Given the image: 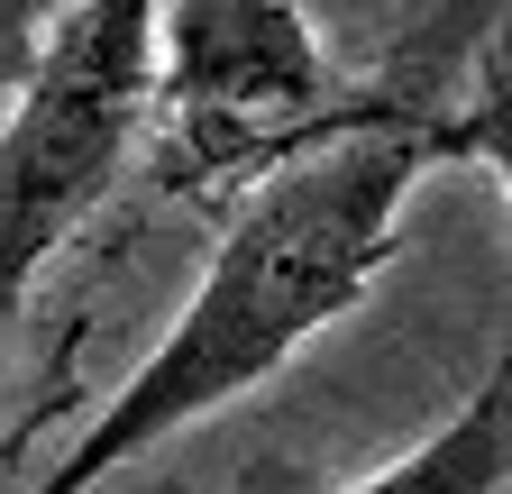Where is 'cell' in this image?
<instances>
[{
    "mask_svg": "<svg viewBox=\"0 0 512 494\" xmlns=\"http://www.w3.org/2000/svg\"><path fill=\"white\" fill-rule=\"evenodd\" d=\"M421 174H430V147L403 129H348L330 147H302L275 174H256L238 220L211 247L202 284L165 321V339L138 357V376L83 421V440L28 494H92L119 467H138L147 449H165L174 430L211 421L266 376H284L394 266L403 202L421 193Z\"/></svg>",
    "mask_w": 512,
    "mask_h": 494,
    "instance_id": "cell-1",
    "label": "cell"
},
{
    "mask_svg": "<svg viewBox=\"0 0 512 494\" xmlns=\"http://www.w3.org/2000/svg\"><path fill=\"white\" fill-rule=\"evenodd\" d=\"M348 129H366L357 74L302 0H156L138 156L165 193H247Z\"/></svg>",
    "mask_w": 512,
    "mask_h": 494,
    "instance_id": "cell-2",
    "label": "cell"
},
{
    "mask_svg": "<svg viewBox=\"0 0 512 494\" xmlns=\"http://www.w3.org/2000/svg\"><path fill=\"white\" fill-rule=\"evenodd\" d=\"M156 0H74L0 119V330L147 147Z\"/></svg>",
    "mask_w": 512,
    "mask_h": 494,
    "instance_id": "cell-3",
    "label": "cell"
},
{
    "mask_svg": "<svg viewBox=\"0 0 512 494\" xmlns=\"http://www.w3.org/2000/svg\"><path fill=\"white\" fill-rule=\"evenodd\" d=\"M503 476H512V366L494 348V366L476 376V394L448 412L421 449L384 458L375 476H357L339 494H503Z\"/></svg>",
    "mask_w": 512,
    "mask_h": 494,
    "instance_id": "cell-4",
    "label": "cell"
},
{
    "mask_svg": "<svg viewBox=\"0 0 512 494\" xmlns=\"http://www.w3.org/2000/svg\"><path fill=\"white\" fill-rule=\"evenodd\" d=\"M46 37V0H0V92H19Z\"/></svg>",
    "mask_w": 512,
    "mask_h": 494,
    "instance_id": "cell-5",
    "label": "cell"
}]
</instances>
